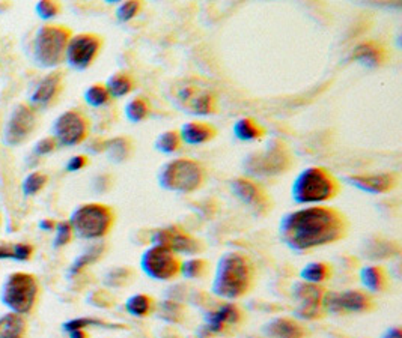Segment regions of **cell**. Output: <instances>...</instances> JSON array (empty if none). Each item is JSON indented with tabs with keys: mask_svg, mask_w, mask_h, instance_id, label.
<instances>
[{
	"mask_svg": "<svg viewBox=\"0 0 402 338\" xmlns=\"http://www.w3.org/2000/svg\"><path fill=\"white\" fill-rule=\"evenodd\" d=\"M347 217L331 206H306L285 214L279 223V236L290 250L306 253L331 246L348 235Z\"/></svg>",
	"mask_w": 402,
	"mask_h": 338,
	"instance_id": "1",
	"label": "cell"
},
{
	"mask_svg": "<svg viewBox=\"0 0 402 338\" xmlns=\"http://www.w3.org/2000/svg\"><path fill=\"white\" fill-rule=\"evenodd\" d=\"M28 322L17 313H6L0 318V338H25Z\"/></svg>",
	"mask_w": 402,
	"mask_h": 338,
	"instance_id": "25",
	"label": "cell"
},
{
	"mask_svg": "<svg viewBox=\"0 0 402 338\" xmlns=\"http://www.w3.org/2000/svg\"><path fill=\"white\" fill-rule=\"evenodd\" d=\"M110 98L127 97L136 87V80L130 73H114L106 81Z\"/></svg>",
	"mask_w": 402,
	"mask_h": 338,
	"instance_id": "29",
	"label": "cell"
},
{
	"mask_svg": "<svg viewBox=\"0 0 402 338\" xmlns=\"http://www.w3.org/2000/svg\"><path fill=\"white\" fill-rule=\"evenodd\" d=\"M68 335H70V338H88V334L85 330H76V331L68 332Z\"/></svg>",
	"mask_w": 402,
	"mask_h": 338,
	"instance_id": "49",
	"label": "cell"
},
{
	"mask_svg": "<svg viewBox=\"0 0 402 338\" xmlns=\"http://www.w3.org/2000/svg\"><path fill=\"white\" fill-rule=\"evenodd\" d=\"M102 49V38L97 33H77L70 38L65 61L73 69L85 71L95 62Z\"/></svg>",
	"mask_w": 402,
	"mask_h": 338,
	"instance_id": "12",
	"label": "cell"
},
{
	"mask_svg": "<svg viewBox=\"0 0 402 338\" xmlns=\"http://www.w3.org/2000/svg\"><path fill=\"white\" fill-rule=\"evenodd\" d=\"M266 128H264L254 118H241L234 125V135L241 142H256L266 135Z\"/></svg>",
	"mask_w": 402,
	"mask_h": 338,
	"instance_id": "26",
	"label": "cell"
},
{
	"mask_svg": "<svg viewBox=\"0 0 402 338\" xmlns=\"http://www.w3.org/2000/svg\"><path fill=\"white\" fill-rule=\"evenodd\" d=\"M333 277V267L327 262H311L302 267V282L312 284H323Z\"/></svg>",
	"mask_w": 402,
	"mask_h": 338,
	"instance_id": "28",
	"label": "cell"
},
{
	"mask_svg": "<svg viewBox=\"0 0 402 338\" xmlns=\"http://www.w3.org/2000/svg\"><path fill=\"white\" fill-rule=\"evenodd\" d=\"M172 101L182 111L194 116H211L217 113L219 101L215 93L194 80H182L172 87Z\"/></svg>",
	"mask_w": 402,
	"mask_h": 338,
	"instance_id": "9",
	"label": "cell"
},
{
	"mask_svg": "<svg viewBox=\"0 0 402 338\" xmlns=\"http://www.w3.org/2000/svg\"><path fill=\"white\" fill-rule=\"evenodd\" d=\"M181 263L182 260L178 254L160 246L146 248L141 258L142 271L155 282H170L177 278L181 271Z\"/></svg>",
	"mask_w": 402,
	"mask_h": 338,
	"instance_id": "10",
	"label": "cell"
},
{
	"mask_svg": "<svg viewBox=\"0 0 402 338\" xmlns=\"http://www.w3.org/2000/svg\"><path fill=\"white\" fill-rule=\"evenodd\" d=\"M351 59L357 61L366 66L378 68L383 66L387 62L389 52L382 42L370 40L354 47V50L351 53Z\"/></svg>",
	"mask_w": 402,
	"mask_h": 338,
	"instance_id": "22",
	"label": "cell"
},
{
	"mask_svg": "<svg viewBox=\"0 0 402 338\" xmlns=\"http://www.w3.org/2000/svg\"><path fill=\"white\" fill-rule=\"evenodd\" d=\"M345 182L367 194H384L396 188L399 183V174L395 171L351 174V176H345Z\"/></svg>",
	"mask_w": 402,
	"mask_h": 338,
	"instance_id": "19",
	"label": "cell"
},
{
	"mask_svg": "<svg viewBox=\"0 0 402 338\" xmlns=\"http://www.w3.org/2000/svg\"><path fill=\"white\" fill-rule=\"evenodd\" d=\"M326 289L319 284L298 282L292 287V296L297 301L294 311L297 319L318 320L326 316L323 310V296Z\"/></svg>",
	"mask_w": 402,
	"mask_h": 338,
	"instance_id": "15",
	"label": "cell"
},
{
	"mask_svg": "<svg viewBox=\"0 0 402 338\" xmlns=\"http://www.w3.org/2000/svg\"><path fill=\"white\" fill-rule=\"evenodd\" d=\"M33 248L29 243H14L13 246V259L18 262H26L32 258Z\"/></svg>",
	"mask_w": 402,
	"mask_h": 338,
	"instance_id": "44",
	"label": "cell"
},
{
	"mask_svg": "<svg viewBox=\"0 0 402 338\" xmlns=\"http://www.w3.org/2000/svg\"><path fill=\"white\" fill-rule=\"evenodd\" d=\"M158 316L170 323H181L186 316V308L181 306L179 302L175 301H165L162 306L158 307Z\"/></svg>",
	"mask_w": 402,
	"mask_h": 338,
	"instance_id": "36",
	"label": "cell"
},
{
	"mask_svg": "<svg viewBox=\"0 0 402 338\" xmlns=\"http://www.w3.org/2000/svg\"><path fill=\"white\" fill-rule=\"evenodd\" d=\"M37 126V114L28 104H17L11 111L4 130V142L8 146H18L26 142Z\"/></svg>",
	"mask_w": 402,
	"mask_h": 338,
	"instance_id": "17",
	"label": "cell"
},
{
	"mask_svg": "<svg viewBox=\"0 0 402 338\" xmlns=\"http://www.w3.org/2000/svg\"><path fill=\"white\" fill-rule=\"evenodd\" d=\"M182 140L178 130H167L155 140V149L163 154H175L182 147Z\"/></svg>",
	"mask_w": 402,
	"mask_h": 338,
	"instance_id": "34",
	"label": "cell"
},
{
	"mask_svg": "<svg viewBox=\"0 0 402 338\" xmlns=\"http://www.w3.org/2000/svg\"><path fill=\"white\" fill-rule=\"evenodd\" d=\"M114 211L102 203H85L76 207L68 223L80 239L98 241L107 236L114 226Z\"/></svg>",
	"mask_w": 402,
	"mask_h": 338,
	"instance_id": "6",
	"label": "cell"
},
{
	"mask_svg": "<svg viewBox=\"0 0 402 338\" xmlns=\"http://www.w3.org/2000/svg\"><path fill=\"white\" fill-rule=\"evenodd\" d=\"M231 190L237 199L258 217H266L273 209V199L264 186L252 178L238 176L231 181Z\"/></svg>",
	"mask_w": 402,
	"mask_h": 338,
	"instance_id": "13",
	"label": "cell"
},
{
	"mask_svg": "<svg viewBox=\"0 0 402 338\" xmlns=\"http://www.w3.org/2000/svg\"><path fill=\"white\" fill-rule=\"evenodd\" d=\"M243 311L234 304V302H226V304L208 311L203 316V331L206 334H223L232 326L243 322Z\"/></svg>",
	"mask_w": 402,
	"mask_h": 338,
	"instance_id": "18",
	"label": "cell"
},
{
	"mask_svg": "<svg viewBox=\"0 0 402 338\" xmlns=\"http://www.w3.org/2000/svg\"><path fill=\"white\" fill-rule=\"evenodd\" d=\"M110 99L112 98L109 95V90L106 85H102V83H95L85 90V101L88 106L94 107V109L105 107L106 104H109Z\"/></svg>",
	"mask_w": 402,
	"mask_h": 338,
	"instance_id": "35",
	"label": "cell"
},
{
	"mask_svg": "<svg viewBox=\"0 0 402 338\" xmlns=\"http://www.w3.org/2000/svg\"><path fill=\"white\" fill-rule=\"evenodd\" d=\"M13 259V247H0V260Z\"/></svg>",
	"mask_w": 402,
	"mask_h": 338,
	"instance_id": "48",
	"label": "cell"
},
{
	"mask_svg": "<svg viewBox=\"0 0 402 338\" xmlns=\"http://www.w3.org/2000/svg\"><path fill=\"white\" fill-rule=\"evenodd\" d=\"M179 135L184 145L198 146L211 142L217 135V128L210 122H187L179 128Z\"/></svg>",
	"mask_w": 402,
	"mask_h": 338,
	"instance_id": "23",
	"label": "cell"
},
{
	"mask_svg": "<svg viewBox=\"0 0 402 338\" xmlns=\"http://www.w3.org/2000/svg\"><path fill=\"white\" fill-rule=\"evenodd\" d=\"M341 193V182L324 167H307L298 173L292 186V200L298 205H321L335 199Z\"/></svg>",
	"mask_w": 402,
	"mask_h": 338,
	"instance_id": "3",
	"label": "cell"
},
{
	"mask_svg": "<svg viewBox=\"0 0 402 338\" xmlns=\"http://www.w3.org/2000/svg\"><path fill=\"white\" fill-rule=\"evenodd\" d=\"M256 267L247 254L225 253L217 262L211 290L215 296L235 301L246 296L255 284Z\"/></svg>",
	"mask_w": 402,
	"mask_h": 338,
	"instance_id": "2",
	"label": "cell"
},
{
	"mask_svg": "<svg viewBox=\"0 0 402 338\" xmlns=\"http://www.w3.org/2000/svg\"><path fill=\"white\" fill-rule=\"evenodd\" d=\"M56 146H57V142L53 137H44L40 140V142H37L35 147H33V155L35 157L49 155L56 149Z\"/></svg>",
	"mask_w": 402,
	"mask_h": 338,
	"instance_id": "43",
	"label": "cell"
},
{
	"mask_svg": "<svg viewBox=\"0 0 402 338\" xmlns=\"http://www.w3.org/2000/svg\"><path fill=\"white\" fill-rule=\"evenodd\" d=\"M86 166H88V158L85 155H74L68 159L65 167H66V171L74 173V171L82 170Z\"/></svg>",
	"mask_w": 402,
	"mask_h": 338,
	"instance_id": "45",
	"label": "cell"
},
{
	"mask_svg": "<svg viewBox=\"0 0 402 338\" xmlns=\"http://www.w3.org/2000/svg\"><path fill=\"white\" fill-rule=\"evenodd\" d=\"M206 181V169L202 162L191 158L167 161L158 171V185L163 190L189 194L201 190Z\"/></svg>",
	"mask_w": 402,
	"mask_h": 338,
	"instance_id": "5",
	"label": "cell"
},
{
	"mask_svg": "<svg viewBox=\"0 0 402 338\" xmlns=\"http://www.w3.org/2000/svg\"><path fill=\"white\" fill-rule=\"evenodd\" d=\"M133 150L134 146L130 137H114L112 140H106L105 152L113 162H125L130 159Z\"/></svg>",
	"mask_w": 402,
	"mask_h": 338,
	"instance_id": "27",
	"label": "cell"
},
{
	"mask_svg": "<svg viewBox=\"0 0 402 338\" xmlns=\"http://www.w3.org/2000/svg\"><path fill=\"white\" fill-rule=\"evenodd\" d=\"M291 149L279 138H273L261 150L246 157L243 167L247 178H273L288 173L294 167Z\"/></svg>",
	"mask_w": 402,
	"mask_h": 338,
	"instance_id": "4",
	"label": "cell"
},
{
	"mask_svg": "<svg viewBox=\"0 0 402 338\" xmlns=\"http://www.w3.org/2000/svg\"><path fill=\"white\" fill-rule=\"evenodd\" d=\"M90 326H100V328H118V325H112L107 322H102L98 319H92V318H77V319H71L62 325V328L65 332H71L76 330H86L90 328Z\"/></svg>",
	"mask_w": 402,
	"mask_h": 338,
	"instance_id": "38",
	"label": "cell"
},
{
	"mask_svg": "<svg viewBox=\"0 0 402 338\" xmlns=\"http://www.w3.org/2000/svg\"><path fill=\"white\" fill-rule=\"evenodd\" d=\"M375 299L365 290H345V292H330L326 290L323 296V310L331 314H360L375 310Z\"/></svg>",
	"mask_w": 402,
	"mask_h": 338,
	"instance_id": "11",
	"label": "cell"
},
{
	"mask_svg": "<svg viewBox=\"0 0 402 338\" xmlns=\"http://www.w3.org/2000/svg\"><path fill=\"white\" fill-rule=\"evenodd\" d=\"M54 231H56V235H54V241H53V247L54 248H62L65 246H68V243L71 242L73 239V229L70 226V223L68 221H61V223H57L56 227H54Z\"/></svg>",
	"mask_w": 402,
	"mask_h": 338,
	"instance_id": "40",
	"label": "cell"
},
{
	"mask_svg": "<svg viewBox=\"0 0 402 338\" xmlns=\"http://www.w3.org/2000/svg\"><path fill=\"white\" fill-rule=\"evenodd\" d=\"M35 13L41 20H52L61 13V4L52 2V0H42V2H38L35 5Z\"/></svg>",
	"mask_w": 402,
	"mask_h": 338,
	"instance_id": "42",
	"label": "cell"
},
{
	"mask_svg": "<svg viewBox=\"0 0 402 338\" xmlns=\"http://www.w3.org/2000/svg\"><path fill=\"white\" fill-rule=\"evenodd\" d=\"M380 338H402V331L399 326H390L382 334Z\"/></svg>",
	"mask_w": 402,
	"mask_h": 338,
	"instance_id": "46",
	"label": "cell"
},
{
	"mask_svg": "<svg viewBox=\"0 0 402 338\" xmlns=\"http://www.w3.org/2000/svg\"><path fill=\"white\" fill-rule=\"evenodd\" d=\"M141 11H142V2L130 0V2H124L119 5V8L117 9V17L121 23H127L139 16Z\"/></svg>",
	"mask_w": 402,
	"mask_h": 338,
	"instance_id": "41",
	"label": "cell"
},
{
	"mask_svg": "<svg viewBox=\"0 0 402 338\" xmlns=\"http://www.w3.org/2000/svg\"><path fill=\"white\" fill-rule=\"evenodd\" d=\"M149 113H151V104L145 97H136L125 106V118L133 123L148 119Z\"/></svg>",
	"mask_w": 402,
	"mask_h": 338,
	"instance_id": "33",
	"label": "cell"
},
{
	"mask_svg": "<svg viewBox=\"0 0 402 338\" xmlns=\"http://www.w3.org/2000/svg\"><path fill=\"white\" fill-rule=\"evenodd\" d=\"M71 30L61 25H47L38 29L32 44L33 61L41 68H56L65 61Z\"/></svg>",
	"mask_w": 402,
	"mask_h": 338,
	"instance_id": "7",
	"label": "cell"
},
{
	"mask_svg": "<svg viewBox=\"0 0 402 338\" xmlns=\"http://www.w3.org/2000/svg\"><path fill=\"white\" fill-rule=\"evenodd\" d=\"M54 227H56V223L49 218L40 221V229L44 231H52V230H54Z\"/></svg>",
	"mask_w": 402,
	"mask_h": 338,
	"instance_id": "47",
	"label": "cell"
},
{
	"mask_svg": "<svg viewBox=\"0 0 402 338\" xmlns=\"http://www.w3.org/2000/svg\"><path fill=\"white\" fill-rule=\"evenodd\" d=\"M360 282L371 294H383L390 286V277L384 266L370 265L360 270Z\"/></svg>",
	"mask_w": 402,
	"mask_h": 338,
	"instance_id": "24",
	"label": "cell"
},
{
	"mask_svg": "<svg viewBox=\"0 0 402 338\" xmlns=\"http://www.w3.org/2000/svg\"><path fill=\"white\" fill-rule=\"evenodd\" d=\"M133 278H134V270H131V267L122 266V267H117V270H112L106 275L105 283L109 287H124V286H127L129 283H131Z\"/></svg>",
	"mask_w": 402,
	"mask_h": 338,
	"instance_id": "37",
	"label": "cell"
},
{
	"mask_svg": "<svg viewBox=\"0 0 402 338\" xmlns=\"http://www.w3.org/2000/svg\"><path fill=\"white\" fill-rule=\"evenodd\" d=\"M47 176H45L44 173L41 171H32L30 174H28V176L25 178V181H23V185H21V188H23V194H25L26 197H32V195H35L37 193H40L45 183H47Z\"/></svg>",
	"mask_w": 402,
	"mask_h": 338,
	"instance_id": "39",
	"label": "cell"
},
{
	"mask_svg": "<svg viewBox=\"0 0 402 338\" xmlns=\"http://www.w3.org/2000/svg\"><path fill=\"white\" fill-rule=\"evenodd\" d=\"M210 272V262L202 258H191L181 263L179 275L187 279H201Z\"/></svg>",
	"mask_w": 402,
	"mask_h": 338,
	"instance_id": "32",
	"label": "cell"
},
{
	"mask_svg": "<svg viewBox=\"0 0 402 338\" xmlns=\"http://www.w3.org/2000/svg\"><path fill=\"white\" fill-rule=\"evenodd\" d=\"M40 284L35 275L28 272L11 274L2 286L0 302L11 311L25 316L30 314L37 306Z\"/></svg>",
	"mask_w": 402,
	"mask_h": 338,
	"instance_id": "8",
	"label": "cell"
},
{
	"mask_svg": "<svg viewBox=\"0 0 402 338\" xmlns=\"http://www.w3.org/2000/svg\"><path fill=\"white\" fill-rule=\"evenodd\" d=\"M264 334L268 338H306V326L294 318H274L264 325Z\"/></svg>",
	"mask_w": 402,
	"mask_h": 338,
	"instance_id": "21",
	"label": "cell"
},
{
	"mask_svg": "<svg viewBox=\"0 0 402 338\" xmlns=\"http://www.w3.org/2000/svg\"><path fill=\"white\" fill-rule=\"evenodd\" d=\"M153 246H160L175 254L196 255L203 251V243L179 226H167L154 231Z\"/></svg>",
	"mask_w": 402,
	"mask_h": 338,
	"instance_id": "16",
	"label": "cell"
},
{
	"mask_svg": "<svg viewBox=\"0 0 402 338\" xmlns=\"http://www.w3.org/2000/svg\"><path fill=\"white\" fill-rule=\"evenodd\" d=\"M249 338H256V337H249Z\"/></svg>",
	"mask_w": 402,
	"mask_h": 338,
	"instance_id": "50",
	"label": "cell"
},
{
	"mask_svg": "<svg viewBox=\"0 0 402 338\" xmlns=\"http://www.w3.org/2000/svg\"><path fill=\"white\" fill-rule=\"evenodd\" d=\"M155 301L146 294H136L125 301V310L134 318H148L155 311Z\"/></svg>",
	"mask_w": 402,
	"mask_h": 338,
	"instance_id": "30",
	"label": "cell"
},
{
	"mask_svg": "<svg viewBox=\"0 0 402 338\" xmlns=\"http://www.w3.org/2000/svg\"><path fill=\"white\" fill-rule=\"evenodd\" d=\"M64 87V74L61 71H53L41 78L35 89L30 93L32 109H45L61 95Z\"/></svg>",
	"mask_w": 402,
	"mask_h": 338,
	"instance_id": "20",
	"label": "cell"
},
{
	"mask_svg": "<svg viewBox=\"0 0 402 338\" xmlns=\"http://www.w3.org/2000/svg\"><path fill=\"white\" fill-rule=\"evenodd\" d=\"M89 121L82 111L66 110L53 123V138L57 145L77 146L89 135Z\"/></svg>",
	"mask_w": 402,
	"mask_h": 338,
	"instance_id": "14",
	"label": "cell"
},
{
	"mask_svg": "<svg viewBox=\"0 0 402 338\" xmlns=\"http://www.w3.org/2000/svg\"><path fill=\"white\" fill-rule=\"evenodd\" d=\"M105 250H106L105 243H95V246L89 247L85 253L80 254L78 258L71 263L70 274L71 275H77V274L82 272L83 270H86L88 266L98 262L102 258V254H105Z\"/></svg>",
	"mask_w": 402,
	"mask_h": 338,
	"instance_id": "31",
	"label": "cell"
}]
</instances>
